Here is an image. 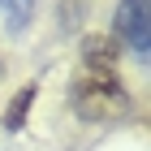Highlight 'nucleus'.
<instances>
[{
	"label": "nucleus",
	"mask_w": 151,
	"mask_h": 151,
	"mask_svg": "<svg viewBox=\"0 0 151 151\" xmlns=\"http://www.w3.org/2000/svg\"><path fill=\"white\" fill-rule=\"evenodd\" d=\"M69 108L86 125L125 121L134 99L121 78V43L112 35H86L78 52V69L69 78Z\"/></svg>",
	"instance_id": "nucleus-1"
},
{
	"label": "nucleus",
	"mask_w": 151,
	"mask_h": 151,
	"mask_svg": "<svg viewBox=\"0 0 151 151\" xmlns=\"http://www.w3.org/2000/svg\"><path fill=\"white\" fill-rule=\"evenodd\" d=\"M112 39L121 43V52H134V56H147L151 47V35H147V0H121L116 9V22H112Z\"/></svg>",
	"instance_id": "nucleus-2"
},
{
	"label": "nucleus",
	"mask_w": 151,
	"mask_h": 151,
	"mask_svg": "<svg viewBox=\"0 0 151 151\" xmlns=\"http://www.w3.org/2000/svg\"><path fill=\"white\" fill-rule=\"evenodd\" d=\"M35 95H39V82H26V86H17V95H13L9 104H4V116H0V125L9 129V134H17V129H22L26 121H30Z\"/></svg>",
	"instance_id": "nucleus-3"
},
{
	"label": "nucleus",
	"mask_w": 151,
	"mask_h": 151,
	"mask_svg": "<svg viewBox=\"0 0 151 151\" xmlns=\"http://www.w3.org/2000/svg\"><path fill=\"white\" fill-rule=\"evenodd\" d=\"M0 69H4V60H0Z\"/></svg>",
	"instance_id": "nucleus-4"
},
{
	"label": "nucleus",
	"mask_w": 151,
	"mask_h": 151,
	"mask_svg": "<svg viewBox=\"0 0 151 151\" xmlns=\"http://www.w3.org/2000/svg\"><path fill=\"white\" fill-rule=\"evenodd\" d=\"M9 4H13V0H9Z\"/></svg>",
	"instance_id": "nucleus-5"
}]
</instances>
